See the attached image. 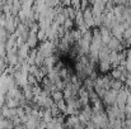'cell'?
<instances>
[{
  "label": "cell",
  "mask_w": 131,
  "mask_h": 129,
  "mask_svg": "<svg viewBox=\"0 0 131 129\" xmlns=\"http://www.w3.org/2000/svg\"><path fill=\"white\" fill-rule=\"evenodd\" d=\"M22 92H23V96H24V99L27 100V101H31V100H33L35 99V96H33V86L31 85V84H26V85L22 87Z\"/></svg>",
  "instance_id": "8992f818"
},
{
  "label": "cell",
  "mask_w": 131,
  "mask_h": 129,
  "mask_svg": "<svg viewBox=\"0 0 131 129\" xmlns=\"http://www.w3.org/2000/svg\"><path fill=\"white\" fill-rule=\"evenodd\" d=\"M51 99H52V101H53L55 104H57V103L65 100V99H64V94H62V91H56V90L51 94Z\"/></svg>",
  "instance_id": "9c48e42d"
},
{
  "label": "cell",
  "mask_w": 131,
  "mask_h": 129,
  "mask_svg": "<svg viewBox=\"0 0 131 129\" xmlns=\"http://www.w3.org/2000/svg\"><path fill=\"white\" fill-rule=\"evenodd\" d=\"M107 47L110 48V51L111 52H117V53H120L121 51H124V48H122V46H121V42L118 41V39H116V38H111V41L107 43Z\"/></svg>",
  "instance_id": "5b68a950"
},
{
  "label": "cell",
  "mask_w": 131,
  "mask_h": 129,
  "mask_svg": "<svg viewBox=\"0 0 131 129\" xmlns=\"http://www.w3.org/2000/svg\"><path fill=\"white\" fill-rule=\"evenodd\" d=\"M27 46L31 48V49H33V48H37V46H38V38H37V34L36 33H32V32H29V34H28V38H27Z\"/></svg>",
  "instance_id": "ba28073f"
},
{
  "label": "cell",
  "mask_w": 131,
  "mask_h": 129,
  "mask_svg": "<svg viewBox=\"0 0 131 129\" xmlns=\"http://www.w3.org/2000/svg\"><path fill=\"white\" fill-rule=\"evenodd\" d=\"M31 52V48L27 46V43H23L22 46L17 47V54H18V58H19V62L20 61H24L28 58V54Z\"/></svg>",
  "instance_id": "3957f363"
},
{
  "label": "cell",
  "mask_w": 131,
  "mask_h": 129,
  "mask_svg": "<svg viewBox=\"0 0 131 129\" xmlns=\"http://www.w3.org/2000/svg\"><path fill=\"white\" fill-rule=\"evenodd\" d=\"M99 29V33H101V39H102V43L103 44H107V43L111 41V38H112V34H111V31L110 29H107L106 27H99L98 28Z\"/></svg>",
  "instance_id": "52a82bcc"
},
{
  "label": "cell",
  "mask_w": 131,
  "mask_h": 129,
  "mask_svg": "<svg viewBox=\"0 0 131 129\" xmlns=\"http://www.w3.org/2000/svg\"><path fill=\"white\" fill-rule=\"evenodd\" d=\"M110 54H111V51L107 47V44H102L99 48V52H98V60L99 61H110Z\"/></svg>",
  "instance_id": "277c9868"
},
{
  "label": "cell",
  "mask_w": 131,
  "mask_h": 129,
  "mask_svg": "<svg viewBox=\"0 0 131 129\" xmlns=\"http://www.w3.org/2000/svg\"><path fill=\"white\" fill-rule=\"evenodd\" d=\"M117 91H115V90H108V91H106V95H104V97L102 99V103H103V105L106 106V108H110V106H115V104H116V97H117Z\"/></svg>",
  "instance_id": "6da1fadb"
},
{
  "label": "cell",
  "mask_w": 131,
  "mask_h": 129,
  "mask_svg": "<svg viewBox=\"0 0 131 129\" xmlns=\"http://www.w3.org/2000/svg\"><path fill=\"white\" fill-rule=\"evenodd\" d=\"M90 6L87 8L85 10H83V20H84V24H85V27L88 29H93L94 28V19H93V15H92Z\"/></svg>",
  "instance_id": "7a4b0ae2"
}]
</instances>
